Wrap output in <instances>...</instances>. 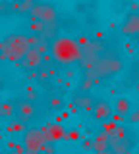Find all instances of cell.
I'll return each mask as SVG.
<instances>
[{"instance_id":"cell-1","label":"cell","mask_w":139,"mask_h":154,"mask_svg":"<svg viewBox=\"0 0 139 154\" xmlns=\"http://www.w3.org/2000/svg\"><path fill=\"white\" fill-rule=\"evenodd\" d=\"M122 69H124L122 58L116 56L114 52H104V54H100L97 58V62H95V64L91 66L87 71H85V75L91 77L93 81H97V79H106V77H112V75L120 73Z\"/></svg>"},{"instance_id":"cell-2","label":"cell","mask_w":139,"mask_h":154,"mask_svg":"<svg viewBox=\"0 0 139 154\" xmlns=\"http://www.w3.org/2000/svg\"><path fill=\"white\" fill-rule=\"evenodd\" d=\"M50 54L54 56V60H58L60 64H74V62L81 60V46L74 38L58 37L56 41H52V45H50Z\"/></svg>"},{"instance_id":"cell-3","label":"cell","mask_w":139,"mask_h":154,"mask_svg":"<svg viewBox=\"0 0 139 154\" xmlns=\"http://www.w3.org/2000/svg\"><path fill=\"white\" fill-rule=\"evenodd\" d=\"M4 50L0 52V60H8V62H17L20 64L21 58L27 54V50H29V45H27V37L23 35H10L4 41Z\"/></svg>"},{"instance_id":"cell-4","label":"cell","mask_w":139,"mask_h":154,"mask_svg":"<svg viewBox=\"0 0 139 154\" xmlns=\"http://www.w3.org/2000/svg\"><path fill=\"white\" fill-rule=\"evenodd\" d=\"M29 17L31 21H41V23H50L58 19V12L56 8L49 2H37L35 6L29 10Z\"/></svg>"},{"instance_id":"cell-5","label":"cell","mask_w":139,"mask_h":154,"mask_svg":"<svg viewBox=\"0 0 139 154\" xmlns=\"http://www.w3.org/2000/svg\"><path fill=\"white\" fill-rule=\"evenodd\" d=\"M66 135V129L56 122V123H45L41 127V137H43V143H52L54 144L56 141L64 139Z\"/></svg>"},{"instance_id":"cell-6","label":"cell","mask_w":139,"mask_h":154,"mask_svg":"<svg viewBox=\"0 0 139 154\" xmlns=\"http://www.w3.org/2000/svg\"><path fill=\"white\" fill-rule=\"evenodd\" d=\"M23 146H25V150H35V152H41V146H43L41 129H37V127L25 129V133H23Z\"/></svg>"},{"instance_id":"cell-7","label":"cell","mask_w":139,"mask_h":154,"mask_svg":"<svg viewBox=\"0 0 139 154\" xmlns=\"http://www.w3.org/2000/svg\"><path fill=\"white\" fill-rule=\"evenodd\" d=\"M120 31L126 37H137L139 35V12H129L124 17L122 25H120Z\"/></svg>"},{"instance_id":"cell-8","label":"cell","mask_w":139,"mask_h":154,"mask_svg":"<svg viewBox=\"0 0 139 154\" xmlns=\"http://www.w3.org/2000/svg\"><path fill=\"white\" fill-rule=\"evenodd\" d=\"M41 64H43V54L35 46H31L29 50H27V54L23 56L21 62H20V66L25 67V69H39Z\"/></svg>"},{"instance_id":"cell-9","label":"cell","mask_w":139,"mask_h":154,"mask_svg":"<svg viewBox=\"0 0 139 154\" xmlns=\"http://www.w3.org/2000/svg\"><path fill=\"white\" fill-rule=\"evenodd\" d=\"M112 114H114V108L106 102V100H97V102H95L93 116H95L97 122H100V123L108 122V119H112Z\"/></svg>"},{"instance_id":"cell-10","label":"cell","mask_w":139,"mask_h":154,"mask_svg":"<svg viewBox=\"0 0 139 154\" xmlns=\"http://www.w3.org/2000/svg\"><path fill=\"white\" fill-rule=\"evenodd\" d=\"M35 112H37L35 104H33L31 100H27V98H23V100H20V102L16 104V114L21 118V122H27V119H31L33 116H35Z\"/></svg>"},{"instance_id":"cell-11","label":"cell","mask_w":139,"mask_h":154,"mask_svg":"<svg viewBox=\"0 0 139 154\" xmlns=\"http://www.w3.org/2000/svg\"><path fill=\"white\" fill-rule=\"evenodd\" d=\"M95 102L97 100L93 98L89 93H79L77 96L74 98V104H75V108H79V110H85V112H93V108H95Z\"/></svg>"},{"instance_id":"cell-12","label":"cell","mask_w":139,"mask_h":154,"mask_svg":"<svg viewBox=\"0 0 139 154\" xmlns=\"http://www.w3.org/2000/svg\"><path fill=\"white\" fill-rule=\"evenodd\" d=\"M58 31H60V25H58V19H56V21H50V23H45V25H43V33L39 37H43L49 42H52V41L58 38Z\"/></svg>"},{"instance_id":"cell-13","label":"cell","mask_w":139,"mask_h":154,"mask_svg":"<svg viewBox=\"0 0 139 154\" xmlns=\"http://www.w3.org/2000/svg\"><path fill=\"white\" fill-rule=\"evenodd\" d=\"M108 139H110V135L106 133H99L97 137L93 139V150L100 154V152H106L108 150Z\"/></svg>"},{"instance_id":"cell-14","label":"cell","mask_w":139,"mask_h":154,"mask_svg":"<svg viewBox=\"0 0 139 154\" xmlns=\"http://www.w3.org/2000/svg\"><path fill=\"white\" fill-rule=\"evenodd\" d=\"M114 108V112L116 114H120V116H124V118H126V116H129V112H131V100L129 98H116V104L112 106Z\"/></svg>"},{"instance_id":"cell-15","label":"cell","mask_w":139,"mask_h":154,"mask_svg":"<svg viewBox=\"0 0 139 154\" xmlns=\"http://www.w3.org/2000/svg\"><path fill=\"white\" fill-rule=\"evenodd\" d=\"M39 0H14V10H17L20 14H29V10L35 6Z\"/></svg>"},{"instance_id":"cell-16","label":"cell","mask_w":139,"mask_h":154,"mask_svg":"<svg viewBox=\"0 0 139 154\" xmlns=\"http://www.w3.org/2000/svg\"><path fill=\"white\" fill-rule=\"evenodd\" d=\"M16 114V104L12 102H0V119H8Z\"/></svg>"},{"instance_id":"cell-17","label":"cell","mask_w":139,"mask_h":154,"mask_svg":"<svg viewBox=\"0 0 139 154\" xmlns=\"http://www.w3.org/2000/svg\"><path fill=\"white\" fill-rule=\"evenodd\" d=\"M93 83H95V81L91 79V77L83 75V79H81V83H79V93H89L91 87H93Z\"/></svg>"},{"instance_id":"cell-18","label":"cell","mask_w":139,"mask_h":154,"mask_svg":"<svg viewBox=\"0 0 139 154\" xmlns=\"http://www.w3.org/2000/svg\"><path fill=\"white\" fill-rule=\"evenodd\" d=\"M118 125H120V123H114V122H110V119H108V122H104V123H103V133L112 135L114 131H116V127H118Z\"/></svg>"},{"instance_id":"cell-19","label":"cell","mask_w":139,"mask_h":154,"mask_svg":"<svg viewBox=\"0 0 139 154\" xmlns=\"http://www.w3.org/2000/svg\"><path fill=\"white\" fill-rule=\"evenodd\" d=\"M8 131L10 133H21V131H25V123H21V122H14L8 125Z\"/></svg>"},{"instance_id":"cell-20","label":"cell","mask_w":139,"mask_h":154,"mask_svg":"<svg viewBox=\"0 0 139 154\" xmlns=\"http://www.w3.org/2000/svg\"><path fill=\"white\" fill-rule=\"evenodd\" d=\"M110 137H112V139H118V141H124V139H128V133H126V129H124L122 125H118L116 131L110 135Z\"/></svg>"},{"instance_id":"cell-21","label":"cell","mask_w":139,"mask_h":154,"mask_svg":"<svg viewBox=\"0 0 139 154\" xmlns=\"http://www.w3.org/2000/svg\"><path fill=\"white\" fill-rule=\"evenodd\" d=\"M50 108H54V110L64 108V100H62L60 96H52V98H50Z\"/></svg>"},{"instance_id":"cell-22","label":"cell","mask_w":139,"mask_h":154,"mask_svg":"<svg viewBox=\"0 0 139 154\" xmlns=\"http://www.w3.org/2000/svg\"><path fill=\"white\" fill-rule=\"evenodd\" d=\"M41 152H45V154H54V144L52 143H43V146H41Z\"/></svg>"},{"instance_id":"cell-23","label":"cell","mask_w":139,"mask_h":154,"mask_svg":"<svg viewBox=\"0 0 139 154\" xmlns=\"http://www.w3.org/2000/svg\"><path fill=\"white\" fill-rule=\"evenodd\" d=\"M77 139H79V133L74 131V129H71V131H66V135H64V141H77Z\"/></svg>"},{"instance_id":"cell-24","label":"cell","mask_w":139,"mask_h":154,"mask_svg":"<svg viewBox=\"0 0 139 154\" xmlns=\"http://www.w3.org/2000/svg\"><path fill=\"white\" fill-rule=\"evenodd\" d=\"M129 122L131 123H139V108L135 112H129Z\"/></svg>"},{"instance_id":"cell-25","label":"cell","mask_w":139,"mask_h":154,"mask_svg":"<svg viewBox=\"0 0 139 154\" xmlns=\"http://www.w3.org/2000/svg\"><path fill=\"white\" fill-rule=\"evenodd\" d=\"M110 8H112V10H116V12H122V0H112Z\"/></svg>"},{"instance_id":"cell-26","label":"cell","mask_w":139,"mask_h":154,"mask_svg":"<svg viewBox=\"0 0 139 154\" xmlns=\"http://www.w3.org/2000/svg\"><path fill=\"white\" fill-rule=\"evenodd\" d=\"M12 154H27V152H25V146H23V144H17L16 150H14Z\"/></svg>"},{"instance_id":"cell-27","label":"cell","mask_w":139,"mask_h":154,"mask_svg":"<svg viewBox=\"0 0 139 154\" xmlns=\"http://www.w3.org/2000/svg\"><path fill=\"white\" fill-rule=\"evenodd\" d=\"M91 148H93V141H91V139L83 141V150H91Z\"/></svg>"},{"instance_id":"cell-28","label":"cell","mask_w":139,"mask_h":154,"mask_svg":"<svg viewBox=\"0 0 139 154\" xmlns=\"http://www.w3.org/2000/svg\"><path fill=\"white\" fill-rule=\"evenodd\" d=\"M139 10V4L137 2H131V6H129V12H137Z\"/></svg>"},{"instance_id":"cell-29","label":"cell","mask_w":139,"mask_h":154,"mask_svg":"<svg viewBox=\"0 0 139 154\" xmlns=\"http://www.w3.org/2000/svg\"><path fill=\"white\" fill-rule=\"evenodd\" d=\"M49 75H50L49 71H41V73H39V79H41V81H45V79H46Z\"/></svg>"},{"instance_id":"cell-30","label":"cell","mask_w":139,"mask_h":154,"mask_svg":"<svg viewBox=\"0 0 139 154\" xmlns=\"http://www.w3.org/2000/svg\"><path fill=\"white\" fill-rule=\"evenodd\" d=\"M4 46H6V45H4V42H0V52L4 50Z\"/></svg>"},{"instance_id":"cell-31","label":"cell","mask_w":139,"mask_h":154,"mask_svg":"<svg viewBox=\"0 0 139 154\" xmlns=\"http://www.w3.org/2000/svg\"><path fill=\"white\" fill-rule=\"evenodd\" d=\"M135 62H137V67H139V58H137V60H135Z\"/></svg>"},{"instance_id":"cell-32","label":"cell","mask_w":139,"mask_h":154,"mask_svg":"<svg viewBox=\"0 0 139 154\" xmlns=\"http://www.w3.org/2000/svg\"><path fill=\"white\" fill-rule=\"evenodd\" d=\"M39 154H45V152H39Z\"/></svg>"},{"instance_id":"cell-33","label":"cell","mask_w":139,"mask_h":154,"mask_svg":"<svg viewBox=\"0 0 139 154\" xmlns=\"http://www.w3.org/2000/svg\"><path fill=\"white\" fill-rule=\"evenodd\" d=\"M137 38H139V35H137Z\"/></svg>"},{"instance_id":"cell-34","label":"cell","mask_w":139,"mask_h":154,"mask_svg":"<svg viewBox=\"0 0 139 154\" xmlns=\"http://www.w3.org/2000/svg\"><path fill=\"white\" fill-rule=\"evenodd\" d=\"M137 154H139V152H137Z\"/></svg>"}]
</instances>
